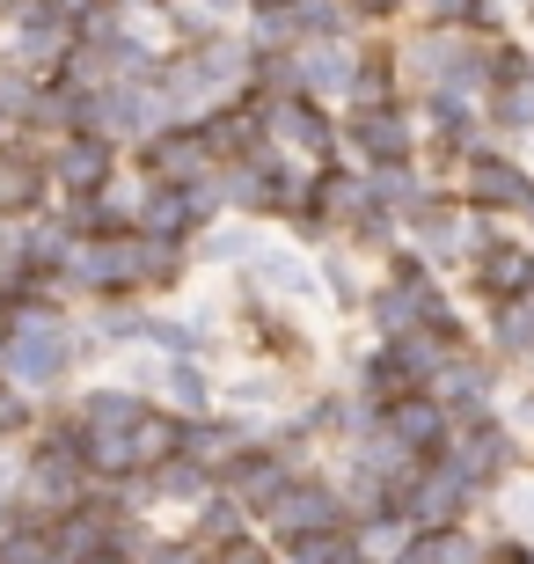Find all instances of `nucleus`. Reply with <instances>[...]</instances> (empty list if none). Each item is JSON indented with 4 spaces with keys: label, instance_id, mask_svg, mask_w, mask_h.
I'll return each mask as SVG.
<instances>
[{
    "label": "nucleus",
    "instance_id": "nucleus-15",
    "mask_svg": "<svg viewBox=\"0 0 534 564\" xmlns=\"http://www.w3.org/2000/svg\"><path fill=\"white\" fill-rule=\"evenodd\" d=\"M293 82H301V96H315V104H337L345 96L351 104V82H359V52H351L345 37H315V44H293Z\"/></svg>",
    "mask_w": 534,
    "mask_h": 564
},
{
    "label": "nucleus",
    "instance_id": "nucleus-8",
    "mask_svg": "<svg viewBox=\"0 0 534 564\" xmlns=\"http://www.w3.org/2000/svg\"><path fill=\"white\" fill-rule=\"evenodd\" d=\"M432 397L454 411V425L491 419V411H505V367H498L491 352H454L447 375L432 381Z\"/></svg>",
    "mask_w": 534,
    "mask_h": 564
},
{
    "label": "nucleus",
    "instance_id": "nucleus-20",
    "mask_svg": "<svg viewBox=\"0 0 534 564\" xmlns=\"http://www.w3.org/2000/svg\"><path fill=\"white\" fill-rule=\"evenodd\" d=\"M315 272H323V301H329V308L367 315V293H373V279H359V264H351L345 250H323V257H315Z\"/></svg>",
    "mask_w": 534,
    "mask_h": 564
},
{
    "label": "nucleus",
    "instance_id": "nucleus-9",
    "mask_svg": "<svg viewBox=\"0 0 534 564\" xmlns=\"http://www.w3.org/2000/svg\"><path fill=\"white\" fill-rule=\"evenodd\" d=\"M168 126V110H162V96L146 88V74L140 82H110V88H96V132L103 140H118V147H132L140 154L154 132Z\"/></svg>",
    "mask_w": 534,
    "mask_h": 564
},
{
    "label": "nucleus",
    "instance_id": "nucleus-4",
    "mask_svg": "<svg viewBox=\"0 0 534 564\" xmlns=\"http://www.w3.org/2000/svg\"><path fill=\"white\" fill-rule=\"evenodd\" d=\"M124 169V147L103 132H66V140L44 147V176H52V198H103Z\"/></svg>",
    "mask_w": 534,
    "mask_h": 564
},
{
    "label": "nucleus",
    "instance_id": "nucleus-5",
    "mask_svg": "<svg viewBox=\"0 0 534 564\" xmlns=\"http://www.w3.org/2000/svg\"><path fill=\"white\" fill-rule=\"evenodd\" d=\"M315 528H345V491L323 469H293V484L264 513V535L271 543H293V535H315Z\"/></svg>",
    "mask_w": 534,
    "mask_h": 564
},
{
    "label": "nucleus",
    "instance_id": "nucleus-27",
    "mask_svg": "<svg viewBox=\"0 0 534 564\" xmlns=\"http://www.w3.org/2000/svg\"><path fill=\"white\" fill-rule=\"evenodd\" d=\"M491 564H534V543H520V535H491Z\"/></svg>",
    "mask_w": 534,
    "mask_h": 564
},
{
    "label": "nucleus",
    "instance_id": "nucleus-16",
    "mask_svg": "<svg viewBox=\"0 0 534 564\" xmlns=\"http://www.w3.org/2000/svg\"><path fill=\"white\" fill-rule=\"evenodd\" d=\"M162 411H176V419H212L220 411V375H212L198 352H176V359H162Z\"/></svg>",
    "mask_w": 534,
    "mask_h": 564
},
{
    "label": "nucleus",
    "instance_id": "nucleus-18",
    "mask_svg": "<svg viewBox=\"0 0 534 564\" xmlns=\"http://www.w3.org/2000/svg\"><path fill=\"white\" fill-rule=\"evenodd\" d=\"M146 411H154V397L124 389V381H88V389H74V419H81L88 433H132Z\"/></svg>",
    "mask_w": 534,
    "mask_h": 564
},
{
    "label": "nucleus",
    "instance_id": "nucleus-7",
    "mask_svg": "<svg viewBox=\"0 0 534 564\" xmlns=\"http://www.w3.org/2000/svg\"><path fill=\"white\" fill-rule=\"evenodd\" d=\"M417 118L403 104H381V110H351L345 118V147L359 154V169H403V162H417Z\"/></svg>",
    "mask_w": 534,
    "mask_h": 564
},
{
    "label": "nucleus",
    "instance_id": "nucleus-6",
    "mask_svg": "<svg viewBox=\"0 0 534 564\" xmlns=\"http://www.w3.org/2000/svg\"><path fill=\"white\" fill-rule=\"evenodd\" d=\"M271 147H286L293 162H337V147H345V126H337V110L315 104V96H279L271 104Z\"/></svg>",
    "mask_w": 534,
    "mask_h": 564
},
{
    "label": "nucleus",
    "instance_id": "nucleus-21",
    "mask_svg": "<svg viewBox=\"0 0 534 564\" xmlns=\"http://www.w3.org/2000/svg\"><path fill=\"white\" fill-rule=\"evenodd\" d=\"M279 564H359V535H351V528L293 535V543H279Z\"/></svg>",
    "mask_w": 534,
    "mask_h": 564
},
{
    "label": "nucleus",
    "instance_id": "nucleus-12",
    "mask_svg": "<svg viewBox=\"0 0 534 564\" xmlns=\"http://www.w3.org/2000/svg\"><path fill=\"white\" fill-rule=\"evenodd\" d=\"M271 242H279L271 220H242V213H227V220H212V228L190 242V257H198V272H235V279H242Z\"/></svg>",
    "mask_w": 534,
    "mask_h": 564
},
{
    "label": "nucleus",
    "instance_id": "nucleus-29",
    "mask_svg": "<svg viewBox=\"0 0 534 564\" xmlns=\"http://www.w3.org/2000/svg\"><path fill=\"white\" fill-rule=\"evenodd\" d=\"M15 8H22V0H0V15H15Z\"/></svg>",
    "mask_w": 534,
    "mask_h": 564
},
{
    "label": "nucleus",
    "instance_id": "nucleus-28",
    "mask_svg": "<svg viewBox=\"0 0 534 564\" xmlns=\"http://www.w3.org/2000/svg\"><path fill=\"white\" fill-rule=\"evenodd\" d=\"M395 8H403V0H351V15H359V22H389Z\"/></svg>",
    "mask_w": 534,
    "mask_h": 564
},
{
    "label": "nucleus",
    "instance_id": "nucleus-25",
    "mask_svg": "<svg viewBox=\"0 0 534 564\" xmlns=\"http://www.w3.org/2000/svg\"><path fill=\"white\" fill-rule=\"evenodd\" d=\"M37 433H44V403L0 375V440H37Z\"/></svg>",
    "mask_w": 534,
    "mask_h": 564
},
{
    "label": "nucleus",
    "instance_id": "nucleus-22",
    "mask_svg": "<svg viewBox=\"0 0 534 564\" xmlns=\"http://www.w3.org/2000/svg\"><path fill=\"white\" fill-rule=\"evenodd\" d=\"M249 528H257V521L242 513V499H227V491H212V499L198 506V513H190V528H184V535H198L206 550H220V543H235V535H249Z\"/></svg>",
    "mask_w": 534,
    "mask_h": 564
},
{
    "label": "nucleus",
    "instance_id": "nucleus-30",
    "mask_svg": "<svg viewBox=\"0 0 534 564\" xmlns=\"http://www.w3.org/2000/svg\"><path fill=\"white\" fill-rule=\"evenodd\" d=\"M249 8H264V0H249Z\"/></svg>",
    "mask_w": 534,
    "mask_h": 564
},
{
    "label": "nucleus",
    "instance_id": "nucleus-1",
    "mask_svg": "<svg viewBox=\"0 0 534 564\" xmlns=\"http://www.w3.org/2000/svg\"><path fill=\"white\" fill-rule=\"evenodd\" d=\"M88 345H96V330H81L74 315L59 308V301H30V308L8 323V345H0V375L15 381V389H30V397H66L74 389V375H81Z\"/></svg>",
    "mask_w": 534,
    "mask_h": 564
},
{
    "label": "nucleus",
    "instance_id": "nucleus-13",
    "mask_svg": "<svg viewBox=\"0 0 534 564\" xmlns=\"http://www.w3.org/2000/svg\"><path fill=\"white\" fill-rule=\"evenodd\" d=\"M140 169L154 184H206L220 162H212V147H206V126H162L140 147Z\"/></svg>",
    "mask_w": 534,
    "mask_h": 564
},
{
    "label": "nucleus",
    "instance_id": "nucleus-26",
    "mask_svg": "<svg viewBox=\"0 0 534 564\" xmlns=\"http://www.w3.org/2000/svg\"><path fill=\"white\" fill-rule=\"evenodd\" d=\"M498 419L513 425V433H520V447H527V455H534V389H520V397L505 403V411H498Z\"/></svg>",
    "mask_w": 534,
    "mask_h": 564
},
{
    "label": "nucleus",
    "instance_id": "nucleus-17",
    "mask_svg": "<svg viewBox=\"0 0 534 564\" xmlns=\"http://www.w3.org/2000/svg\"><path fill=\"white\" fill-rule=\"evenodd\" d=\"M220 491V477H212L206 462H190V455H168L154 477H146V499H154V513H198V506Z\"/></svg>",
    "mask_w": 534,
    "mask_h": 564
},
{
    "label": "nucleus",
    "instance_id": "nucleus-2",
    "mask_svg": "<svg viewBox=\"0 0 534 564\" xmlns=\"http://www.w3.org/2000/svg\"><path fill=\"white\" fill-rule=\"evenodd\" d=\"M454 469L461 484H476L483 499H498L505 484L520 477V462H527V447H520V433L505 419H469V425H454V440H447V455H439Z\"/></svg>",
    "mask_w": 534,
    "mask_h": 564
},
{
    "label": "nucleus",
    "instance_id": "nucleus-14",
    "mask_svg": "<svg viewBox=\"0 0 534 564\" xmlns=\"http://www.w3.org/2000/svg\"><path fill=\"white\" fill-rule=\"evenodd\" d=\"M469 286L491 301V308H505V301H527L534 293V242L527 235H498L491 250L469 264Z\"/></svg>",
    "mask_w": 534,
    "mask_h": 564
},
{
    "label": "nucleus",
    "instance_id": "nucleus-3",
    "mask_svg": "<svg viewBox=\"0 0 534 564\" xmlns=\"http://www.w3.org/2000/svg\"><path fill=\"white\" fill-rule=\"evenodd\" d=\"M454 198L469 213H491V220H505V213H527V198H534V169L520 162V154H505V147H476V154H461L454 162Z\"/></svg>",
    "mask_w": 534,
    "mask_h": 564
},
{
    "label": "nucleus",
    "instance_id": "nucleus-24",
    "mask_svg": "<svg viewBox=\"0 0 534 564\" xmlns=\"http://www.w3.org/2000/svg\"><path fill=\"white\" fill-rule=\"evenodd\" d=\"M491 513H498L491 535H520V543H534V477H513L491 499Z\"/></svg>",
    "mask_w": 534,
    "mask_h": 564
},
{
    "label": "nucleus",
    "instance_id": "nucleus-23",
    "mask_svg": "<svg viewBox=\"0 0 534 564\" xmlns=\"http://www.w3.org/2000/svg\"><path fill=\"white\" fill-rule=\"evenodd\" d=\"M351 535H359V557H367V564H403V550L417 543V528L395 521V513H381V521H367V528H351Z\"/></svg>",
    "mask_w": 534,
    "mask_h": 564
},
{
    "label": "nucleus",
    "instance_id": "nucleus-10",
    "mask_svg": "<svg viewBox=\"0 0 534 564\" xmlns=\"http://www.w3.org/2000/svg\"><path fill=\"white\" fill-rule=\"evenodd\" d=\"M286 484H293V462L279 455L271 440H249L242 455L220 469V491H227V499H242V513H249L257 528H264V513L279 506V491H286Z\"/></svg>",
    "mask_w": 534,
    "mask_h": 564
},
{
    "label": "nucleus",
    "instance_id": "nucleus-11",
    "mask_svg": "<svg viewBox=\"0 0 534 564\" xmlns=\"http://www.w3.org/2000/svg\"><path fill=\"white\" fill-rule=\"evenodd\" d=\"M381 433L403 447V455H417V462H439L447 455V440H454V411L439 397H395V403H381Z\"/></svg>",
    "mask_w": 534,
    "mask_h": 564
},
{
    "label": "nucleus",
    "instance_id": "nucleus-19",
    "mask_svg": "<svg viewBox=\"0 0 534 564\" xmlns=\"http://www.w3.org/2000/svg\"><path fill=\"white\" fill-rule=\"evenodd\" d=\"M483 352H491L498 367H534V293L491 308V323H483Z\"/></svg>",
    "mask_w": 534,
    "mask_h": 564
}]
</instances>
